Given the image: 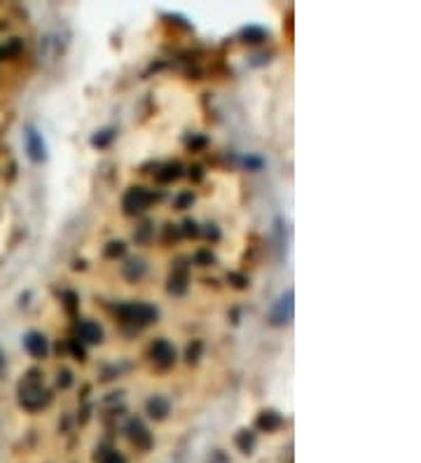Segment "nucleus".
<instances>
[{"label": "nucleus", "instance_id": "nucleus-1", "mask_svg": "<svg viewBox=\"0 0 421 463\" xmlns=\"http://www.w3.org/2000/svg\"><path fill=\"white\" fill-rule=\"evenodd\" d=\"M24 344H26V349L33 353V356H42V353L47 351V344H45V339H42L37 332H31V335L24 339Z\"/></svg>", "mask_w": 421, "mask_h": 463}, {"label": "nucleus", "instance_id": "nucleus-2", "mask_svg": "<svg viewBox=\"0 0 421 463\" xmlns=\"http://www.w3.org/2000/svg\"><path fill=\"white\" fill-rule=\"evenodd\" d=\"M152 353H155V358H157V360H162L164 365H166L168 360H171V358H174V349L168 346L166 342H159V344H155Z\"/></svg>", "mask_w": 421, "mask_h": 463}, {"label": "nucleus", "instance_id": "nucleus-3", "mask_svg": "<svg viewBox=\"0 0 421 463\" xmlns=\"http://www.w3.org/2000/svg\"><path fill=\"white\" fill-rule=\"evenodd\" d=\"M150 412H152V416H164L168 412V402L166 400H159V398H155V400H150Z\"/></svg>", "mask_w": 421, "mask_h": 463}, {"label": "nucleus", "instance_id": "nucleus-4", "mask_svg": "<svg viewBox=\"0 0 421 463\" xmlns=\"http://www.w3.org/2000/svg\"><path fill=\"white\" fill-rule=\"evenodd\" d=\"M80 330L84 332V337H87L89 342H96V339L101 337V330L96 325H91V323H82V327H80Z\"/></svg>", "mask_w": 421, "mask_h": 463}]
</instances>
